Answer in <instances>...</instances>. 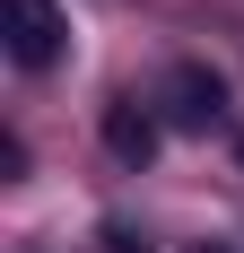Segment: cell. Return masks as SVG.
<instances>
[{"instance_id":"cell-1","label":"cell","mask_w":244,"mask_h":253,"mask_svg":"<svg viewBox=\"0 0 244 253\" xmlns=\"http://www.w3.org/2000/svg\"><path fill=\"white\" fill-rule=\"evenodd\" d=\"M0 44L18 70H52L61 44H70V18H61V0H0Z\"/></svg>"},{"instance_id":"cell-2","label":"cell","mask_w":244,"mask_h":253,"mask_svg":"<svg viewBox=\"0 0 244 253\" xmlns=\"http://www.w3.org/2000/svg\"><path fill=\"white\" fill-rule=\"evenodd\" d=\"M157 105H166V123H174V131H209V123L227 114V79L209 70V61H174L166 87H157Z\"/></svg>"},{"instance_id":"cell-3","label":"cell","mask_w":244,"mask_h":253,"mask_svg":"<svg viewBox=\"0 0 244 253\" xmlns=\"http://www.w3.org/2000/svg\"><path fill=\"white\" fill-rule=\"evenodd\" d=\"M105 149H114L122 166H148V157H157V123H148L140 105H114V114H105Z\"/></svg>"},{"instance_id":"cell-4","label":"cell","mask_w":244,"mask_h":253,"mask_svg":"<svg viewBox=\"0 0 244 253\" xmlns=\"http://www.w3.org/2000/svg\"><path fill=\"white\" fill-rule=\"evenodd\" d=\"M105 253H140V245H131V236H122V227H114V236H105Z\"/></svg>"},{"instance_id":"cell-5","label":"cell","mask_w":244,"mask_h":253,"mask_svg":"<svg viewBox=\"0 0 244 253\" xmlns=\"http://www.w3.org/2000/svg\"><path fill=\"white\" fill-rule=\"evenodd\" d=\"M192 253H227V245H192Z\"/></svg>"}]
</instances>
